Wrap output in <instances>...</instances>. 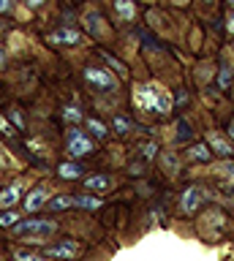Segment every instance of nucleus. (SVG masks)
I'll return each instance as SVG.
<instances>
[{
  "label": "nucleus",
  "instance_id": "1",
  "mask_svg": "<svg viewBox=\"0 0 234 261\" xmlns=\"http://www.w3.org/2000/svg\"><path fill=\"white\" fill-rule=\"evenodd\" d=\"M134 101L144 112H155V114H169L174 109V98L166 87L161 85H142L134 90Z\"/></svg>",
  "mask_w": 234,
  "mask_h": 261
},
{
  "label": "nucleus",
  "instance_id": "2",
  "mask_svg": "<svg viewBox=\"0 0 234 261\" xmlns=\"http://www.w3.org/2000/svg\"><path fill=\"white\" fill-rule=\"evenodd\" d=\"M14 231L19 237H30L36 242H44L46 237L58 231V223L55 220H25V223H14Z\"/></svg>",
  "mask_w": 234,
  "mask_h": 261
},
{
  "label": "nucleus",
  "instance_id": "3",
  "mask_svg": "<svg viewBox=\"0 0 234 261\" xmlns=\"http://www.w3.org/2000/svg\"><path fill=\"white\" fill-rule=\"evenodd\" d=\"M68 152L74 155V158H82V155H90L93 152V142L87 139L82 130H68Z\"/></svg>",
  "mask_w": 234,
  "mask_h": 261
},
{
  "label": "nucleus",
  "instance_id": "4",
  "mask_svg": "<svg viewBox=\"0 0 234 261\" xmlns=\"http://www.w3.org/2000/svg\"><path fill=\"white\" fill-rule=\"evenodd\" d=\"M204 188H199V185H191L188 191L183 193V199H180V210L185 212V215H193L199 207H201V201H204Z\"/></svg>",
  "mask_w": 234,
  "mask_h": 261
},
{
  "label": "nucleus",
  "instance_id": "5",
  "mask_svg": "<svg viewBox=\"0 0 234 261\" xmlns=\"http://www.w3.org/2000/svg\"><path fill=\"white\" fill-rule=\"evenodd\" d=\"M46 256H49V258H76L79 256V245L74 240L49 245V248H46Z\"/></svg>",
  "mask_w": 234,
  "mask_h": 261
},
{
  "label": "nucleus",
  "instance_id": "6",
  "mask_svg": "<svg viewBox=\"0 0 234 261\" xmlns=\"http://www.w3.org/2000/svg\"><path fill=\"white\" fill-rule=\"evenodd\" d=\"M85 79L90 82V85H95L98 90H112L115 87V76H112L109 71H103V68H87Z\"/></svg>",
  "mask_w": 234,
  "mask_h": 261
},
{
  "label": "nucleus",
  "instance_id": "7",
  "mask_svg": "<svg viewBox=\"0 0 234 261\" xmlns=\"http://www.w3.org/2000/svg\"><path fill=\"white\" fill-rule=\"evenodd\" d=\"M49 41L52 44H63V46H76V44H82V33L79 30H55L49 33Z\"/></svg>",
  "mask_w": 234,
  "mask_h": 261
},
{
  "label": "nucleus",
  "instance_id": "8",
  "mask_svg": "<svg viewBox=\"0 0 234 261\" xmlns=\"http://www.w3.org/2000/svg\"><path fill=\"white\" fill-rule=\"evenodd\" d=\"M46 199H49V193H46V188H33V191H30V196L25 199V210H28V212H36V210H41L44 204H46Z\"/></svg>",
  "mask_w": 234,
  "mask_h": 261
},
{
  "label": "nucleus",
  "instance_id": "9",
  "mask_svg": "<svg viewBox=\"0 0 234 261\" xmlns=\"http://www.w3.org/2000/svg\"><path fill=\"white\" fill-rule=\"evenodd\" d=\"M19 193H22V182H14V185L6 188V191H0V207L3 210L14 207V204L19 201Z\"/></svg>",
  "mask_w": 234,
  "mask_h": 261
},
{
  "label": "nucleus",
  "instance_id": "10",
  "mask_svg": "<svg viewBox=\"0 0 234 261\" xmlns=\"http://www.w3.org/2000/svg\"><path fill=\"white\" fill-rule=\"evenodd\" d=\"M210 147H213L218 155H223V158H231V155H234L231 142H226L221 134H210Z\"/></svg>",
  "mask_w": 234,
  "mask_h": 261
},
{
  "label": "nucleus",
  "instance_id": "11",
  "mask_svg": "<svg viewBox=\"0 0 234 261\" xmlns=\"http://www.w3.org/2000/svg\"><path fill=\"white\" fill-rule=\"evenodd\" d=\"M188 158H191L193 163H207L210 158H213V150H210L204 142H199V144H193L191 150H188Z\"/></svg>",
  "mask_w": 234,
  "mask_h": 261
},
{
  "label": "nucleus",
  "instance_id": "12",
  "mask_svg": "<svg viewBox=\"0 0 234 261\" xmlns=\"http://www.w3.org/2000/svg\"><path fill=\"white\" fill-rule=\"evenodd\" d=\"M74 207H82V210H98V207H101V196L79 193V196H74Z\"/></svg>",
  "mask_w": 234,
  "mask_h": 261
},
{
  "label": "nucleus",
  "instance_id": "13",
  "mask_svg": "<svg viewBox=\"0 0 234 261\" xmlns=\"http://www.w3.org/2000/svg\"><path fill=\"white\" fill-rule=\"evenodd\" d=\"M58 174H60L63 179H79V177H82V166H79V163H74V161H66V163H60Z\"/></svg>",
  "mask_w": 234,
  "mask_h": 261
},
{
  "label": "nucleus",
  "instance_id": "14",
  "mask_svg": "<svg viewBox=\"0 0 234 261\" xmlns=\"http://www.w3.org/2000/svg\"><path fill=\"white\" fill-rule=\"evenodd\" d=\"M46 207L55 210V212L68 210V207H74V196H68V193H63V196H52V199H46Z\"/></svg>",
  "mask_w": 234,
  "mask_h": 261
},
{
  "label": "nucleus",
  "instance_id": "15",
  "mask_svg": "<svg viewBox=\"0 0 234 261\" xmlns=\"http://www.w3.org/2000/svg\"><path fill=\"white\" fill-rule=\"evenodd\" d=\"M115 11H117V16L123 22H131L134 14H136V8H134L131 0H115Z\"/></svg>",
  "mask_w": 234,
  "mask_h": 261
},
{
  "label": "nucleus",
  "instance_id": "16",
  "mask_svg": "<svg viewBox=\"0 0 234 261\" xmlns=\"http://www.w3.org/2000/svg\"><path fill=\"white\" fill-rule=\"evenodd\" d=\"M85 185L90 188V191H107V188H112V177L107 174H93L85 179Z\"/></svg>",
  "mask_w": 234,
  "mask_h": 261
},
{
  "label": "nucleus",
  "instance_id": "17",
  "mask_svg": "<svg viewBox=\"0 0 234 261\" xmlns=\"http://www.w3.org/2000/svg\"><path fill=\"white\" fill-rule=\"evenodd\" d=\"M112 128L117 130V134H128L134 125H131V120L128 117H123V114H115V120H112Z\"/></svg>",
  "mask_w": 234,
  "mask_h": 261
},
{
  "label": "nucleus",
  "instance_id": "18",
  "mask_svg": "<svg viewBox=\"0 0 234 261\" xmlns=\"http://www.w3.org/2000/svg\"><path fill=\"white\" fill-rule=\"evenodd\" d=\"M87 128H90L93 134H95V139H107V134H109V130H107V125H103L101 120H95V117H90V120H87Z\"/></svg>",
  "mask_w": 234,
  "mask_h": 261
},
{
  "label": "nucleus",
  "instance_id": "19",
  "mask_svg": "<svg viewBox=\"0 0 234 261\" xmlns=\"http://www.w3.org/2000/svg\"><path fill=\"white\" fill-rule=\"evenodd\" d=\"M231 79H234V71L229 68V65H223L221 73H218V87H221V90L231 87Z\"/></svg>",
  "mask_w": 234,
  "mask_h": 261
},
{
  "label": "nucleus",
  "instance_id": "20",
  "mask_svg": "<svg viewBox=\"0 0 234 261\" xmlns=\"http://www.w3.org/2000/svg\"><path fill=\"white\" fill-rule=\"evenodd\" d=\"M191 136H193L191 125L185 120H180V122H177V139H180V142H191Z\"/></svg>",
  "mask_w": 234,
  "mask_h": 261
},
{
  "label": "nucleus",
  "instance_id": "21",
  "mask_svg": "<svg viewBox=\"0 0 234 261\" xmlns=\"http://www.w3.org/2000/svg\"><path fill=\"white\" fill-rule=\"evenodd\" d=\"M139 152H142V161H152V158H155V152H158V144L155 142H147V144L139 147Z\"/></svg>",
  "mask_w": 234,
  "mask_h": 261
},
{
  "label": "nucleus",
  "instance_id": "22",
  "mask_svg": "<svg viewBox=\"0 0 234 261\" xmlns=\"http://www.w3.org/2000/svg\"><path fill=\"white\" fill-rule=\"evenodd\" d=\"M63 117H66L68 122H79V120H82V112H79V106H66Z\"/></svg>",
  "mask_w": 234,
  "mask_h": 261
},
{
  "label": "nucleus",
  "instance_id": "23",
  "mask_svg": "<svg viewBox=\"0 0 234 261\" xmlns=\"http://www.w3.org/2000/svg\"><path fill=\"white\" fill-rule=\"evenodd\" d=\"M17 212H9V210H6L3 212V215H0V226H14V223H17Z\"/></svg>",
  "mask_w": 234,
  "mask_h": 261
},
{
  "label": "nucleus",
  "instance_id": "24",
  "mask_svg": "<svg viewBox=\"0 0 234 261\" xmlns=\"http://www.w3.org/2000/svg\"><path fill=\"white\" fill-rule=\"evenodd\" d=\"M14 258H17V261H44L41 256H36V253H25V250H17V253H14Z\"/></svg>",
  "mask_w": 234,
  "mask_h": 261
},
{
  "label": "nucleus",
  "instance_id": "25",
  "mask_svg": "<svg viewBox=\"0 0 234 261\" xmlns=\"http://www.w3.org/2000/svg\"><path fill=\"white\" fill-rule=\"evenodd\" d=\"M161 161L166 163L169 174H177V158H174V155H161Z\"/></svg>",
  "mask_w": 234,
  "mask_h": 261
},
{
  "label": "nucleus",
  "instance_id": "26",
  "mask_svg": "<svg viewBox=\"0 0 234 261\" xmlns=\"http://www.w3.org/2000/svg\"><path fill=\"white\" fill-rule=\"evenodd\" d=\"M11 3H14V0H0V14H6V11H9Z\"/></svg>",
  "mask_w": 234,
  "mask_h": 261
},
{
  "label": "nucleus",
  "instance_id": "27",
  "mask_svg": "<svg viewBox=\"0 0 234 261\" xmlns=\"http://www.w3.org/2000/svg\"><path fill=\"white\" fill-rule=\"evenodd\" d=\"M0 130H3V134H11V125H9L3 117H0Z\"/></svg>",
  "mask_w": 234,
  "mask_h": 261
},
{
  "label": "nucleus",
  "instance_id": "28",
  "mask_svg": "<svg viewBox=\"0 0 234 261\" xmlns=\"http://www.w3.org/2000/svg\"><path fill=\"white\" fill-rule=\"evenodd\" d=\"M25 3H28L30 8H38V6H44V0H25Z\"/></svg>",
  "mask_w": 234,
  "mask_h": 261
},
{
  "label": "nucleus",
  "instance_id": "29",
  "mask_svg": "<svg viewBox=\"0 0 234 261\" xmlns=\"http://www.w3.org/2000/svg\"><path fill=\"white\" fill-rule=\"evenodd\" d=\"M226 33H231V36H234V16H231L229 22H226Z\"/></svg>",
  "mask_w": 234,
  "mask_h": 261
},
{
  "label": "nucleus",
  "instance_id": "30",
  "mask_svg": "<svg viewBox=\"0 0 234 261\" xmlns=\"http://www.w3.org/2000/svg\"><path fill=\"white\" fill-rule=\"evenodd\" d=\"M3 65H6V52L0 49V68H3Z\"/></svg>",
  "mask_w": 234,
  "mask_h": 261
},
{
  "label": "nucleus",
  "instance_id": "31",
  "mask_svg": "<svg viewBox=\"0 0 234 261\" xmlns=\"http://www.w3.org/2000/svg\"><path fill=\"white\" fill-rule=\"evenodd\" d=\"M229 136H231V142H234V120H231V125H229Z\"/></svg>",
  "mask_w": 234,
  "mask_h": 261
},
{
  "label": "nucleus",
  "instance_id": "32",
  "mask_svg": "<svg viewBox=\"0 0 234 261\" xmlns=\"http://www.w3.org/2000/svg\"><path fill=\"white\" fill-rule=\"evenodd\" d=\"M229 6H234V0H229Z\"/></svg>",
  "mask_w": 234,
  "mask_h": 261
},
{
  "label": "nucleus",
  "instance_id": "33",
  "mask_svg": "<svg viewBox=\"0 0 234 261\" xmlns=\"http://www.w3.org/2000/svg\"><path fill=\"white\" fill-rule=\"evenodd\" d=\"M180 3H183V0H180Z\"/></svg>",
  "mask_w": 234,
  "mask_h": 261
}]
</instances>
